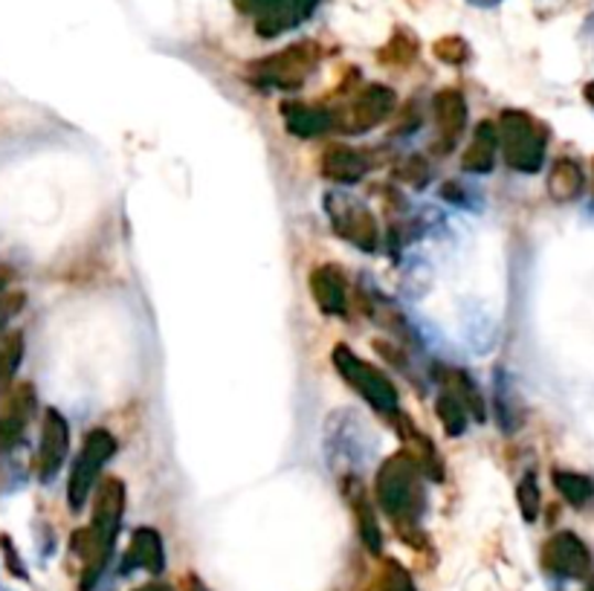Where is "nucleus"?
Segmentation results:
<instances>
[{
  "mask_svg": "<svg viewBox=\"0 0 594 591\" xmlns=\"http://www.w3.org/2000/svg\"><path fill=\"white\" fill-rule=\"evenodd\" d=\"M421 468H418V461H414L409 450L395 452L377 470V505L384 507L386 516L398 522L400 534L418 525V516H421L423 502H426L421 487Z\"/></svg>",
  "mask_w": 594,
  "mask_h": 591,
  "instance_id": "1",
  "label": "nucleus"
},
{
  "mask_svg": "<svg viewBox=\"0 0 594 591\" xmlns=\"http://www.w3.org/2000/svg\"><path fill=\"white\" fill-rule=\"evenodd\" d=\"M499 142L505 163L514 172L537 174L546 163L548 128L525 110H505L499 117Z\"/></svg>",
  "mask_w": 594,
  "mask_h": 591,
  "instance_id": "2",
  "label": "nucleus"
},
{
  "mask_svg": "<svg viewBox=\"0 0 594 591\" xmlns=\"http://www.w3.org/2000/svg\"><path fill=\"white\" fill-rule=\"evenodd\" d=\"M331 359H334L336 374H339L371 409L384 415H398V389H395V383H391L380 368L357 357L348 345H336Z\"/></svg>",
  "mask_w": 594,
  "mask_h": 591,
  "instance_id": "3",
  "label": "nucleus"
},
{
  "mask_svg": "<svg viewBox=\"0 0 594 591\" xmlns=\"http://www.w3.org/2000/svg\"><path fill=\"white\" fill-rule=\"evenodd\" d=\"M322 50L313 41H302V44H290V47L279 50L276 55H267L252 67V82L261 87H276V90H299L305 85L307 76L316 71Z\"/></svg>",
  "mask_w": 594,
  "mask_h": 591,
  "instance_id": "4",
  "label": "nucleus"
},
{
  "mask_svg": "<svg viewBox=\"0 0 594 591\" xmlns=\"http://www.w3.org/2000/svg\"><path fill=\"white\" fill-rule=\"evenodd\" d=\"M117 452V438L110 436L108 429H94L82 443L76 464H73L71 482H67V502L73 511H82L94 491L96 479L102 473V468L110 461V455Z\"/></svg>",
  "mask_w": 594,
  "mask_h": 591,
  "instance_id": "5",
  "label": "nucleus"
},
{
  "mask_svg": "<svg viewBox=\"0 0 594 591\" xmlns=\"http://www.w3.org/2000/svg\"><path fill=\"white\" fill-rule=\"evenodd\" d=\"M325 212H328L331 224H334L339 238L352 241L363 252H375L377 244H380V226H377L375 215L368 212V206H363L357 197L331 192L325 197Z\"/></svg>",
  "mask_w": 594,
  "mask_h": 591,
  "instance_id": "6",
  "label": "nucleus"
},
{
  "mask_svg": "<svg viewBox=\"0 0 594 591\" xmlns=\"http://www.w3.org/2000/svg\"><path fill=\"white\" fill-rule=\"evenodd\" d=\"M395 114V94L386 85H366L354 96L352 105L336 117V131L366 133Z\"/></svg>",
  "mask_w": 594,
  "mask_h": 591,
  "instance_id": "7",
  "label": "nucleus"
},
{
  "mask_svg": "<svg viewBox=\"0 0 594 591\" xmlns=\"http://www.w3.org/2000/svg\"><path fill=\"white\" fill-rule=\"evenodd\" d=\"M542 568L560 580H586L594 568L592 551L577 534L560 530L542 545Z\"/></svg>",
  "mask_w": 594,
  "mask_h": 591,
  "instance_id": "8",
  "label": "nucleus"
},
{
  "mask_svg": "<svg viewBox=\"0 0 594 591\" xmlns=\"http://www.w3.org/2000/svg\"><path fill=\"white\" fill-rule=\"evenodd\" d=\"M71 450V427L58 409L44 412V427H41V447H39V479L50 484L55 475L62 473L64 459Z\"/></svg>",
  "mask_w": 594,
  "mask_h": 591,
  "instance_id": "9",
  "label": "nucleus"
},
{
  "mask_svg": "<svg viewBox=\"0 0 594 591\" xmlns=\"http://www.w3.org/2000/svg\"><path fill=\"white\" fill-rule=\"evenodd\" d=\"M122 514H126V484L119 479H105L96 491V505H94V522L90 528L96 530V537L102 539L108 548H114L122 525Z\"/></svg>",
  "mask_w": 594,
  "mask_h": 591,
  "instance_id": "10",
  "label": "nucleus"
},
{
  "mask_svg": "<svg viewBox=\"0 0 594 591\" xmlns=\"http://www.w3.org/2000/svg\"><path fill=\"white\" fill-rule=\"evenodd\" d=\"M35 406H39V400H35V389L30 383H21L3 397V406H0V447L3 450H12L24 438V429L35 412Z\"/></svg>",
  "mask_w": 594,
  "mask_h": 591,
  "instance_id": "11",
  "label": "nucleus"
},
{
  "mask_svg": "<svg viewBox=\"0 0 594 591\" xmlns=\"http://www.w3.org/2000/svg\"><path fill=\"white\" fill-rule=\"evenodd\" d=\"M307 284H311L313 302L325 316H348V281H345V272L339 267H313Z\"/></svg>",
  "mask_w": 594,
  "mask_h": 591,
  "instance_id": "12",
  "label": "nucleus"
},
{
  "mask_svg": "<svg viewBox=\"0 0 594 591\" xmlns=\"http://www.w3.org/2000/svg\"><path fill=\"white\" fill-rule=\"evenodd\" d=\"M320 172L322 178H328L331 183H343V186H352V183H360L368 172V160L363 151L348 146H328L320 157Z\"/></svg>",
  "mask_w": 594,
  "mask_h": 591,
  "instance_id": "13",
  "label": "nucleus"
},
{
  "mask_svg": "<svg viewBox=\"0 0 594 591\" xmlns=\"http://www.w3.org/2000/svg\"><path fill=\"white\" fill-rule=\"evenodd\" d=\"M282 119L284 128H288L293 137H302V140H313V137L336 131V117L331 110L302 105V101H284Z\"/></svg>",
  "mask_w": 594,
  "mask_h": 591,
  "instance_id": "14",
  "label": "nucleus"
},
{
  "mask_svg": "<svg viewBox=\"0 0 594 591\" xmlns=\"http://www.w3.org/2000/svg\"><path fill=\"white\" fill-rule=\"evenodd\" d=\"M398 429L403 443H407V450L412 452L414 461H418L421 473L426 475V479H432V482H441V479H444V464H441V455L439 450H435V443L423 436L421 429L414 427L407 415H398Z\"/></svg>",
  "mask_w": 594,
  "mask_h": 591,
  "instance_id": "15",
  "label": "nucleus"
},
{
  "mask_svg": "<svg viewBox=\"0 0 594 591\" xmlns=\"http://www.w3.org/2000/svg\"><path fill=\"white\" fill-rule=\"evenodd\" d=\"M131 568H142L149 574H163L165 554H163V537L154 528H137L131 537L126 554V571Z\"/></svg>",
  "mask_w": 594,
  "mask_h": 591,
  "instance_id": "16",
  "label": "nucleus"
},
{
  "mask_svg": "<svg viewBox=\"0 0 594 591\" xmlns=\"http://www.w3.org/2000/svg\"><path fill=\"white\" fill-rule=\"evenodd\" d=\"M496 151H499V131L493 122H478L467 151L462 154V169L467 174H487L496 165Z\"/></svg>",
  "mask_w": 594,
  "mask_h": 591,
  "instance_id": "17",
  "label": "nucleus"
},
{
  "mask_svg": "<svg viewBox=\"0 0 594 591\" xmlns=\"http://www.w3.org/2000/svg\"><path fill=\"white\" fill-rule=\"evenodd\" d=\"M432 108H435V122H439L441 137L446 142H453L467 125V99H464V94L455 90V87H446V90L435 94Z\"/></svg>",
  "mask_w": 594,
  "mask_h": 591,
  "instance_id": "18",
  "label": "nucleus"
},
{
  "mask_svg": "<svg viewBox=\"0 0 594 591\" xmlns=\"http://www.w3.org/2000/svg\"><path fill=\"white\" fill-rule=\"evenodd\" d=\"M316 3H320V0H284L282 7L256 21V30H259V35H264V39H276V35H282V32L293 30V26L305 24L307 18L313 15Z\"/></svg>",
  "mask_w": 594,
  "mask_h": 591,
  "instance_id": "19",
  "label": "nucleus"
},
{
  "mask_svg": "<svg viewBox=\"0 0 594 591\" xmlns=\"http://www.w3.org/2000/svg\"><path fill=\"white\" fill-rule=\"evenodd\" d=\"M435 377H441V383H444V389L450 391V395H455L462 400L464 409L469 412V418L476 420L487 418L485 395H482V389H478L476 380H473L467 372H462V368H439Z\"/></svg>",
  "mask_w": 594,
  "mask_h": 591,
  "instance_id": "20",
  "label": "nucleus"
},
{
  "mask_svg": "<svg viewBox=\"0 0 594 591\" xmlns=\"http://www.w3.org/2000/svg\"><path fill=\"white\" fill-rule=\"evenodd\" d=\"M583 186H586V178H583V169H580L577 160L560 157L551 174H548V195L554 197L557 203H571L577 201Z\"/></svg>",
  "mask_w": 594,
  "mask_h": 591,
  "instance_id": "21",
  "label": "nucleus"
},
{
  "mask_svg": "<svg viewBox=\"0 0 594 591\" xmlns=\"http://www.w3.org/2000/svg\"><path fill=\"white\" fill-rule=\"evenodd\" d=\"M551 482H554L560 496H563L571 507H586L594 498V482L583 473H574V470H554V473H551Z\"/></svg>",
  "mask_w": 594,
  "mask_h": 591,
  "instance_id": "22",
  "label": "nucleus"
},
{
  "mask_svg": "<svg viewBox=\"0 0 594 591\" xmlns=\"http://www.w3.org/2000/svg\"><path fill=\"white\" fill-rule=\"evenodd\" d=\"M348 498H352L354 516H357V525H360L363 542H366V548L371 554H380L384 551V537H380V525H377V516L375 511H371V505H368V498L363 496L360 487H354V491L348 493Z\"/></svg>",
  "mask_w": 594,
  "mask_h": 591,
  "instance_id": "23",
  "label": "nucleus"
},
{
  "mask_svg": "<svg viewBox=\"0 0 594 591\" xmlns=\"http://www.w3.org/2000/svg\"><path fill=\"white\" fill-rule=\"evenodd\" d=\"M435 412H439L441 423H444V432L450 438H462L464 429H467V409L455 395L444 391V395L435 400Z\"/></svg>",
  "mask_w": 594,
  "mask_h": 591,
  "instance_id": "24",
  "label": "nucleus"
},
{
  "mask_svg": "<svg viewBox=\"0 0 594 591\" xmlns=\"http://www.w3.org/2000/svg\"><path fill=\"white\" fill-rule=\"evenodd\" d=\"M496 383H499V389H496V406H499V427L505 432H517L522 427V409H519L517 391L510 389V383L505 386V374H496Z\"/></svg>",
  "mask_w": 594,
  "mask_h": 591,
  "instance_id": "25",
  "label": "nucleus"
},
{
  "mask_svg": "<svg viewBox=\"0 0 594 591\" xmlns=\"http://www.w3.org/2000/svg\"><path fill=\"white\" fill-rule=\"evenodd\" d=\"M21 357H24V336L9 334L7 340L0 343V391L12 383L18 366H21Z\"/></svg>",
  "mask_w": 594,
  "mask_h": 591,
  "instance_id": "26",
  "label": "nucleus"
},
{
  "mask_svg": "<svg viewBox=\"0 0 594 591\" xmlns=\"http://www.w3.org/2000/svg\"><path fill=\"white\" fill-rule=\"evenodd\" d=\"M395 178L403 180V183H409V186H414V189H423V186H430L432 169H430V163H426V157L412 154V157H407V160H400L398 169H395Z\"/></svg>",
  "mask_w": 594,
  "mask_h": 591,
  "instance_id": "27",
  "label": "nucleus"
},
{
  "mask_svg": "<svg viewBox=\"0 0 594 591\" xmlns=\"http://www.w3.org/2000/svg\"><path fill=\"white\" fill-rule=\"evenodd\" d=\"M368 591H414V583L407 568H400L398 562L391 560V562H386L384 571H380V577H377L375 583L368 585Z\"/></svg>",
  "mask_w": 594,
  "mask_h": 591,
  "instance_id": "28",
  "label": "nucleus"
},
{
  "mask_svg": "<svg viewBox=\"0 0 594 591\" xmlns=\"http://www.w3.org/2000/svg\"><path fill=\"white\" fill-rule=\"evenodd\" d=\"M517 498L525 522H533L540 516V487H537V479H533V475H525L522 484H519Z\"/></svg>",
  "mask_w": 594,
  "mask_h": 591,
  "instance_id": "29",
  "label": "nucleus"
},
{
  "mask_svg": "<svg viewBox=\"0 0 594 591\" xmlns=\"http://www.w3.org/2000/svg\"><path fill=\"white\" fill-rule=\"evenodd\" d=\"M435 55H439L441 62L458 67V64H464L469 58V47L464 39H458V35H450V39H441L439 44H435Z\"/></svg>",
  "mask_w": 594,
  "mask_h": 591,
  "instance_id": "30",
  "label": "nucleus"
},
{
  "mask_svg": "<svg viewBox=\"0 0 594 591\" xmlns=\"http://www.w3.org/2000/svg\"><path fill=\"white\" fill-rule=\"evenodd\" d=\"M391 55V62L395 64H407V62H412V55H418V41L414 39H409L407 32L400 30L398 35H395V39L389 41V47L384 50V55H380V58H389Z\"/></svg>",
  "mask_w": 594,
  "mask_h": 591,
  "instance_id": "31",
  "label": "nucleus"
},
{
  "mask_svg": "<svg viewBox=\"0 0 594 591\" xmlns=\"http://www.w3.org/2000/svg\"><path fill=\"white\" fill-rule=\"evenodd\" d=\"M235 7L241 9L244 15H256V21L264 15H270L273 9H279L284 0H233Z\"/></svg>",
  "mask_w": 594,
  "mask_h": 591,
  "instance_id": "32",
  "label": "nucleus"
},
{
  "mask_svg": "<svg viewBox=\"0 0 594 591\" xmlns=\"http://www.w3.org/2000/svg\"><path fill=\"white\" fill-rule=\"evenodd\" d=\"M24 293H0V331L9 325V320L24 308Z\"/></svg>",
  "mask_w": 594,
  "mask_h": 591,
  "instance_id": "33",
  "label": "nucleus"
},
{
  "mask_svg": "<svg viewBox=\"0 0 594 591\" xmlns=\"http://www.w3.org/2000/svg\"><path fill=\"white\" fill-rule=\"evenodd\" d=\"M133 591H174L172 585H165V583H145L140 585V589H133Z\"/></svg>",
  "mask_w": 594,
  "mask_h": 591,
  "instance_id": "34",
  "label": "nucleus"
},
{
  "mask_svg": "<svg viewBox=\"0 0 594 591\" xmlns=\"http://www.w3.org/2000/svg\"><path fill=\"white\" fill-rule=\"evenodd\" d=\"M469 3H473V7L490 9V7H496V3H501V0H469Z\"/></svg>",
  "mask_w": 594,
  "mask_h": 591,
  "instance_id": "35",
  "label": "nucleus"
},
{
  "mask_svg": "<svg viewBox=\"0 0 594 591\" xmlns=\"http://www.w3.org/2000/svg\"><path fill=\"white\" fill-rule=\"evenodd\" d=\"M583 96H586V101H588V105H592V108H594V82H588V85H586V90H583Z\"/></svg>",
  "mask_w": 594,
  "mask_h": 591,
  "instance_id": "36",
  "label": "nucleus"
},
{
  "mask_svg": "<svg viewBox=\"0 0 594 591\" xmlns=\"http://www.w3.org/2000/svg\"><path fill=\"white\" fill-rule=\"evenodd\" d=\"M192 591H206V589L201 583H197V580H192Z\"/></svg>",
  "mask_w": 594,
  "mask_h": 591,
  "instance_id": "37",
  "label": "nucleus"
},
{
  "mask_svg": "<svg viewBox=\"0 0 594 591\" xmlns=\"http://www.w3.org/2000/svg\"><path fill=\"white\" fill-rule=\"evenodd\" d=\"M583 591H594V580H592V583H588V585H586V589H583Z\"/></svg>",
  "mask_w": 594,
  "mask_h": 591,
  "instance_id": "38",
  "label": "nucleus"
}]
</instances>
